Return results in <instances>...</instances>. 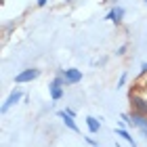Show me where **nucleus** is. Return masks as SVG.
Masks as SVG:
<instances>
[{
    "label": "nucleus",
    "instance_id": "13",
    "mask_svg": "<svg viewBox=\"0 0 147 147\" xmlns=\"http://www.w3.org/2000/svg\"><path fill=\"white\" fill-rule=\"evenodd\" d=\"M63 2H71V0H63Z\"/></svg>",
    "mask_w": 147,
    "mask_h": 147
},
{
    "label": "nucleus",
    "instance_id": "10",
    "mask_svg": "<svg viewBox=\"0 0 147 147\" xmlns=\"http://www.w3.org/2000/svg\"><path fill=\"white\" fill-rule=\"evenodd\" d=\"M126 51H128V44H120L118 49H116V57H124Z\"/></svg>",
    "mask_w": 147,
    "mask_h": 147
},
{
    "label": "nucleus",
    "instance_id": "12",
    "mask_svg": "<svg viewBox=\"0 0 147 147\" xmlns=\"http://www.w3.org/2000/svg\"><path fill=\"white\" fill-rule=\"evenodd\" d=\"M145 74H147V61L141 63V76H145Z\"/></svg>",
    "mask_w": 147,
    "mask_h": 147
},
{
    "label": "nucleus",
    "instance_id": "7",
    "mask_svg": "<svg viewBox=\"0 0 147 147\" xmlns=\"http://www.w3.org/2000/svg\"><path fill=\"white\" fill-rule=\"evenodd\" d=\"M86 128H88L90 135H97L101 130V118H95V116H86Z\"/></svg>",
    "mask_w": 147,
    "mask_h": 147
},
{
    "label": "nucleus",
    "instance_id": "4",
    "mask_svg": "<svg viewBox=\"0 0 147 147\" xmlns=\"http://www.w3.org/2000/svg\"><path fill=\"white\" fill-rule=\"evenodd\" d=\"M63 78H65V82H67V86H74V84L82 82L84 74H82V69H78V67H67L65 74H63Z\"/></svg>",
    "mask_w": 147,
    "mask_h": 147
},
{
    "label": "nucleus",
    "instance_id": "1",
    "mask_svg": "<svg viewBox=\"0 0 147 147\" xmlns=\"http://www.w3.org/2000/svg\"><path fill=\"white\" fill-rule=\"evenodd\" d=\"M128 101H130V111H137V113L147 116V97H143V95H139V92H132V90H130Z\"/></svg>",
    "mask_w": 147,
    "mask_h": 147
},
{
    "label": "nucleus",
    "instance_id": "8",
    "mask_svg": "<svg viewBox=\"0 0 147 147\" xmlns=\"http://www.w3.org/2000/svg\"><path fill=\"white\" fill-rule=\"evenodd\" d=\"M116 135H118V137H122V139H124V141L128 143V145L137 147V141L132 139V135L128 132V128H124V126H118V128H116Z\"/></svg>",
    "mask_w": 147,
    "mask_h": 147
},
{
    "label": "nucleus",
    "instance_id": "9",
    "mask_svg": "<svg viewBox=\"0 0 147 147\" xmlns=\"http://www.w3.org/2000/svg\"><path fill=\"white\" fill-rule=\"evenodd\" d=\"M126 82H128V71H124L122 76L118 78V84H116V88H124V86H126Z\"/></svg>",
    "mask_w": 147,
    "mask_h": 147
},
{
    "label": "nucleus",
    "instance_id": "5",
    "mask_svg": "<svg viewBox=\"0 0 147 147\" xmlns=\"http://www.w3.org/2000/svg\"><path fill=\"white\" fill-rule=\"evenodd\" d=\"M124 15H126V11H124V6H120V4H116L113 9L105 15V21H111V23H116V25H120L124 21Z\"/></svg>",
    "mask_w": 147,
    "mask_h": 147
},
{
    "label": "nucleus",
    "instance_id": "6",
    "mask_svg": "<svg viewBox=\"0 0 147 147\" xmlns=\"http://www.w3.org/2000/svg\"><path fill=\"white\" fill-rule=\"evenodd\" d=\"M57 118H61L63 124L67 126L71 132H80V128H78V124H76V120H74V116H69L65 109H59V111H57Z\"/></svg>",
    "mask_w": 147,
    "mask_h": 147
},
{
    "label": "nucleus",
    "instance_id": "11",
    "mask_svg": "<svg viewBox=\"0 0 147 147\" xmlns=\"http://www.w3.org/2000/svg\"><path fill=\"white\" fill-rule=\"evenodd\" d=\"M46 4H49V0H36V6H38V9H42V6H46Z\"/></svg>",
    "mask_w": 147,
    "mask_h": 147
},
{
    "label": "nucleus",
    "instance_id": "2",
    "mask_svg": "<svg viewBox=\"0 0 147 147\" xmlns=\"http://www.w3.org/2000/svg\"><path fill=\"white\" fill-rule=\"evenodd\" d=\"M40 74H42V69H40V67H25V69H21V71L15 76V84L34 82L36 78H40Z\"/></svg>",
    "mask_w": 147,
    "mask_h": 147
},
{
    "label": "nucleus",
    "instance_id": "15",
    "mask_svg": "<svg viewBox=\"0 0 147 147\" xmlns=\"http://www.w3.org/2000/svg\"><path fill=\"white\" fill-rule=\"evenodd\" d=\"M145 4H147V0H145Z\"/></svg>",
    "mask_w": 147,
    "mask_h": 147
},
{
    "label": "nucleus",
    "instance_id": "3",
    "mask_svg": "<svg viewBox=\"0 0 147 147\" xmlns=\"http://www.w3.org/2000/svg\"><path fill=\"white\" fill-rule=\"evenodd\" d=\"M21 99H23V90H21V88H13L11 95L6 97V101L2 103V107H0V113H6L11 107H15V105L21 101Z\"/></svg>",
    "mask_w": 147,
    "mask_h": 147
},
{
    "label": "nucleus",
    "instance_id": "14",
    "mask_svg": "<svg viewBox=\"0 0 147 147\" xmlns=\"http://www.w3.org/2000/svg\"><path fill=\"white\" fill-rule=\"evenodd\" d=\"M118 147H122V145H118Z\"/></svg>",
    "mask_w": 147,
    "mask_h": 147
}]
</instances>
